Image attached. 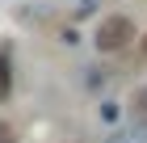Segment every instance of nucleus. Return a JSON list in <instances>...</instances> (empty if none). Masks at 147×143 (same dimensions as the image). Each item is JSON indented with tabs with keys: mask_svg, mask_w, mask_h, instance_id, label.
<instances>
[{
	"mask_svg": "<svg viewBox=\"0 0 147 143\" xmlns=\"http://www.w3.org/2000/svg\"><path fill=\"white\" fill-rule=\"evenodd\" d=\"M130 38H135V21L122 17V13H113V17H105V21L97 25V46H101V51H122Z\"/></svg>",
	"mask_w": 147,
	"mask_h": 143,
	"instance_id": "nucleus-1",
	"label": "nucleus"
},
{
	"mask_svg": "<svg viewBox=\"0 0 147 143\" xmlns=\"http://www.w3.org/2000/svg\"><path fill=\"white\" fill-rule=\"evenodd\" d=\"M9 93H13V72H9V59L0 55V101L9 97Z\"/></svg>",
	"mask_w": 147,
	"mask_h": 143,
	"instance_id": "nucleus-2",
	"label": "nucleus"
},
{
	"mask_svg": "<svg viewBox=\"0 0 147 143\" xmlns=\"http://www.w3.org/2000/svg\"><path fill=\"white\" fill-rule=\"evenodd\" d=\"M109 143H147V135L143 131H130V135H118V139H109Z\"/></svg>",
	"mask_w": 147,
	"mask_h": 143,
	"instance_id": "nucleus-3",
	"label": "nucleus"
},
{
	"mask_svg": "<svg viewBox=\"0 0 147 143\" xmlns=\"http://www.w3.org/2000/svg\"><path fill=\"white\" fill-rule=\"evenodd\" d=\"M135 110L147 118V88H143V93H135Z\"/></svg>",
	"mask_w": 147,
	"mask_h": 143,
	"instance_id": "nucleus-4",
	"label": "nucleus"
}]
</instances>
